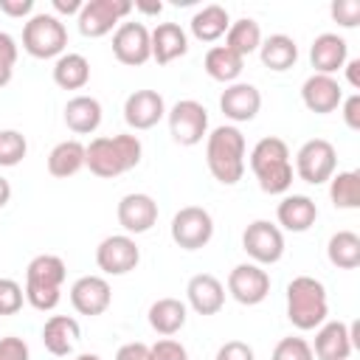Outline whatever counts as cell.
Segmentation results:
<instances>
[{"instance_id":"cell-31","label":"cell","mask_w":360,"mask_h":360,"mask_svg":"<svg viewBox=\"0 0 360 360\" xmlns=\"http://www.w3.org/2000/svg\"><path fill=\"white\" fill-rule=\"evenodd\" d=\"M53 82L62 90H82L90 82V62L82 53H62L53 62Z\"/></svg>"},{"instance_id":"cell-20","label":"cell","mask_w":360,"mask_h":360,"mask_svg":"<svg viewBox=\"0 0 360 360\" xmlns=\"http://www.w3.org/2000/svg\"><path fill=\"white\" fill-rule=\"evenodd\" d=\"M354 343H352V332L349 323L343 321H326L318 326L315 332V346L312 354L318 360H349Z\"/></svg>"},{"instance_id":"cell-51","label":"cell","mask_w":360,"mask_h":360,"mask_svg":"<svg viewBox=\"0 0 360 360\" xmlns=\"http://www.w3.org/2000/svg\"><path fill=\"white\" fill-rule=\"evenodd\" d=\"M76 360H101V357H98V354H93V352H84V354H79Z\"/></svg>"},{"instance_id":"cell-44","label":"cell","mask_w":360,"mask_h":360,"mask_svg":"<svg viewBox=\"0 0 360 360\" xmlns=\"http://www.w3.org/2000/svg\"><path fill=\"white\" fill-rule=\"evenodd\" d=\"M343 107V121L349 129H360V93H352L349 98L340 101Z\"/></svg>"},{"instance_id":"cell-41","label":"cell","mask_w":360,"mask_h":360,"mask_svg":"<svg viewBox=\"0 0 360 360\" xmlns=\"http://www.w3.org/2000/svg\"><path fill=\"white\" fill-rule=\"evenodd\" d=\"M149 360H188V352L180 340L163 338V340L149 346Z\"/></svg>"},{"instance_id":"cell-13","label":"cell","mask_w":360,"mask_h":360,"mask_svg":"<svg viewBox=\"0 0 360 360\" xmlns=\"http://www.w3.org/2000/svg\"><path fill=\"white\" fill-rule=\"evenodd\" d=\"M228 292L239 304L256 307L270 295V276H267V270H262V264H253V262L236 264L228 273Z\"/></svg>"},{"instance_id":"cell-45","label":"cell","mask_w":360,"mask_h":360,"mask_svg":"<svg viewBox=\"0 0 360 360\" xmlns=\"http://www.w3.org/2000/svg\"><path fill=\"white\" fill-rule=\"evenodd\" d=\"M115 360H149V346L141 343V340L124 343V346L115 352Z\"/></svg>"},{"instance_id":"cell-15","label":"cell","mask_w":360,"mask_h":360,"mask_svg":"<svg viewBox=\"0 0 360 360\" xmlns=\"http://www.w3.org/2000/svg\"><path fill=\"white\" fill-rule=\"evenodd\" d=\"M110 301H112V290L104 276H82L70 287V304L79 315H87V318L101 315L107 312Z\"/></svg>"},{"instance_id":"cell-19","label":"cell","mask_w":360,"mask_h":360,"mask_svg":"<svg viewBox=\"0 0 360 360\" xmlns=\"http://www.w3.org/2000/svg\"><path fill=\"white\" fill-rule=\"evenodd\" d=\"M186 298H188V307L197 315H217L225 307V287L217 276L197 273L186 284Z\"/></svg>"},{"instance_id":"cell-24","label":"cell","mask_w":360,"mask_h":360,"mask_svg":"<svg viewBox=\"0 0 360 360\" xmlns=\"http://www.w3.org/2000/svg\"><path fill=\"white\" fill-rule=\"evenodd\" d=\"M82 329H79V321L70 318V315H51L42 326V343L51 354L56 357H65L73 352L76 340H79Z\"/></svg>"},{"instance_id":"cell-5","label":"cell","mask_w":360,"mask_h":360,"mask_svg":"<svg viewBox=\"0 0 360 360\" xmlns=\"http://www.w3.org/2000/svg\"><path fill=\"white\" fill-rule=\"evenodd\" d=\"M22 48L34 59H59L68 48V28L56 14L37 11L22 25Z\"/></svg>"},{"instance_id":"cell-1","label":"cell","mask_w":360,"mask_h":360,"mask_svg":"<svg viewBox=\"0 0 360 360\" xmlns=\"http://www.w3.org/2000/svg\"><path fill=\"white\" fill-rule=\"evenodd\" d=\"M141 155H143V146H141L138 135H129V132L101 135L84 146V166L96 177L110 180V177H118V174L135 169L141 163Z\"/></svg>"},{"instance_id":"cell-18","label":"cell","mask_w":360,"mask_h":360,"mask_svg":"<svg viewBox=\"0 0 360 360\" xmlns=\"http://www.w3.org/2000/svg\"><path fill=\"white\" fill-rule=\"evenodd\" d=\"M166 115V101L158 90H135L124 101V121L132 129H152Z\"/></svg>"},{"instance_id":"cell-36","label":"cell","mask_w":360,"mask_h":360,"mask_svg":"<svg viewBox=\"0 0 360 360\" xmlns=\"http://www.w3.org/2000/svg\"><path fill=\"white\" fill-rule=\"evenodd\" d=\"M28 152V141L17 129H0V166H17Z\"/></svg>"},{"instance_id":"cell-42","label":"cell","mask_w":360,"mask_h":360,"mask_svg":"<svg viewBox=\"0 0 360 360\" xmlns=\"http://www.w3.org/2000/svg\"><path fill=\"white\" fill-rule=\"evenodd\" d=\"M214 360H256V354L245 340H228V343H222L217 349Z\"/></svg>"},{"instance_id":"cell-22","label":"cell","mask_w":360,"mask_h":360,"mask_svg":"<svg viewBox=\"0 0 360 360\" xmlns=\"http://www.w3.org/2000/svg\"><path fill=\"white\" fill-rule=\"evenodd\" d=\"M276 217H278V225L284 231H292V233H304L315 225L318 219V205L312 197L307 194H287L278 208H276Z\"/></svg>"},{"instance_id":"cell-23","label":"cell","mask_w":360,"mask_h":360,"mask_svg":"<svg viewBox=\"0 0 360 360\" xmlns=\"http://www.w3.org/2000/svg\"><path fill=\"white\" fill-rule=\"evenodd\" d=\"M152 39V59L158 65H169L188 51V37L177 22H160L155 31H149Z\"/></svg>"},{"instance_id":"cell-14","label":"cell","mask_w":360,"mask_h":360,"mask_svg":"<svg viewBox=\"0 0 360 360\" xmlns=\"http://www.w3.org/2000/svg\"><path fill=\"white\" fill-rule=\"evenodd\" d=\"M118 225L127 231V236H138V233H146L152 231V225L158 222V202L143 194V191H132V194H124L118 200Z\"/></svg>"},{"instance_id":"cell-30","label":"cell","mask_w":360,"mask_h":360,"mask_svg":"<svg viewBox=\"0 0 360 360\" xmlns=\"http://www.w3.org/2000/svg\"><path fill=\"white\" fill-rule=\"evenodd\" d=\"M202 68H205V73H208L214 82L233 84V82L239 79L242 68H245V59H242L239 53H233L231 48H225V45H214V48H208Z\"/></svg>"},{"instance_id":"cell-38","label":"cell","mask_w":360,"mask_h":360,"mask_svg":"<svg viewBox=\"0 0 360 360\" xmlns=\"http://www.w3.org/2000/svg\"><path fill=\"white\" fill-rule=\"evenodd\" d=\"M25 290L14 278H0V315H17L22 309Z\"/></svg>"},{"instance_id":"cell-7","label":"cell","mask_w":360,"mask_h":360,"mask_svg":"<svg viewBox=\"0 0 360 360\" xmlns=\"http://www.w3.org/2000/svg\"><path fill=\"white\" fill-rule=\"evenodd\" d=\"M166 118H169V135L180 146H197L208 135V110L194 98L177 101L166 112Z\"/></svg>"},{"instance_id":"cell-47","label":"cell","mask_w":360,"mask_h":360,"mask_svg":"<svg viewBox=\"0 0 360 360\" xmlns=\"http://www.w3.org/2000/svg\"><path fill=\"white\" fill-rule=\"evenodd\" d=\"M346 79L354 90H360V59H346Z\"/></svg>"},{"instance_id":"cell-40","label":"cell","mask_w":360,"mask_h":360,"mask_svg":"<svg viewBox=\"0 0 360 360\" xmlns=\"http://www.w3.org/2000/svg\"><path fill=\"white\" fill-rule=\"evenodd\" d=\"M329 14L338 25L343 28H354L360 22V0H335L329 6Z\"/></svg>"},{"instance_id":"cell-26","label":"cell","mask_w":360,"mask_h":360,"mask_svg":"<svg viewBox=\"0 0 360 360\" xmlns=\"http://www.w3.org/2000/svg\"><path fill=\"white\" fill-rule=\"evenodd\" d=\"M186 318H188V307L180 298H158L149 307V326L163 338L177 335L186 326Z\"/></svg>"},{"instance_id":"cell-33","label":"cell","mask_w":360,"mask_h":360,"mask_svg":"<svg viewBox=\"0 0 360 360\" xmlns=\"http://www.w3.org/2000/svg\"><path fill=\"white\" fill-rule=\"evenodd\" d=\"M326 256L340 270H354L360 264V236L354 231H338L326 242Z\"/></svg>"},{"instance_id":"cell-9","label":"cell","mask_w":360,"mask_h":360,"mask_svg":"<svg viewBox=\"0 0 360 360\" xmlns=\"http://www.w3.org/2000/svg\"><path fill=\"white\" fill-rule=\"evenodd\" d=\"M214 236V219L200 205H186L172 217V239L183 250H200Z\"/></svg>"},{"instance_id":"cell-46","label":"cell","mask_w":360,"mask_h":360,"mask_svg":"<svg viewBox=\"0 0 360 360\" xmlns=\"http://www.w3.org/2000/svg\"><path fill=\"white\" fill-rule=\"evenodd\" d=\"M0 11L6 17H28L34 11V0H0Z\"/></svg>"},{"instance_id":"cell-28","label":"cell","mask_w":360,"mask_h":360,"mask_svg":"<svg viewBox=\"0 0 360 360\" xmlns=\"http://www.w3.org/2000/svg\"><path fill=\"white\" fill-rule=\"evenodd\" d=\"M68 276V267L59 256L53 253H39L28 262L25 267V287H51V290H59L62 281Z\"/></svg>"},{"instance_id":"cell-2","label":"cell","mask_w":360,"mask_h":360,"mask_svg":"<svg viewBox=\"0 0 360 360\" xmlns=\"http://www.w3.org/2000/svg\"><path fill=\"white\" fill-rule=\"evenodd\" d=\"M205 163L214 180L236 186L245 174V135L233 124H222L205 135Z\"/></svg>"},{"instance_id":"cell-10","label":"cell","mask_w":360,"mask_h":360,"mask_svg":"<svg viewBox=\"0 0 360 360\" xmlns=\"http://www.w3.org/2000/svg\"><path fill=\"white\" fill-rule=\"evenodd\" d=\"M242 248L253 264H276L284 256V233L270 219H253L242 233Z\"/></svg>"},{"instance_id":"cell-49","label":"cell","mask_w":360,"mask_h":360,"mask_svg":"<svg viewBox=\"0 0 360 360\" xmlns=\"http://www.w3.org/2000/svg\"><path fill=\"white\" fill-rule=\"evenodd\" d=\"M132 8H138V11H143V14H160L163 11V3L158 0V3H143V0H138V3H132Z\"/></svg>"},{"instance_id":"cell-35","label":"cell","mask_w":360,"mask_h":360,"mask_svg":"<svg viewBox=\"0 0 360 360\" xmlns=\"http://www.w3.org/2000/svg\"><path fill=\"white\" fill-rule=\"evenodd\" d=\"M329 200L335 208L354 211L360 208V174L357 172H338L329 177Z\"/></svg>"},{"instance_id":"cell-39","label":"cell","mask_w":360,"mask_h":360,"mask_svg":"<svg viewBox=\"0 0 360 360\" xmlns=\"http://www.w3.org/2000/svg\"><path fill=\"white\" fill-rule=\"evenodd\" d=\"M14 65H17V42L11 34L0 31V87H6L11 82Z\"/></svg>"},{"instance_id":"cell-27","label":"cell","mask_w":360,"mask_h":360,"mask_svg":"<svg viewBox=\"0 0 360 360\" xmlns=\"http://www.w3.org/2000/svg\"><path fill=\"white\" fill-rule=\"evenodd\" d=\"M259 56H262L264 68H270L276 73H284V70H290L298 62V45L287 34H270L267 39H262Z\"/></svg>"},{"instance_id":"cell-50","label":"cell","mask_w":360,"mask_h":360,"mask_svg":"<svg viewBox=\"0 0 360 360\" xmlns=\"http://www.w3.org/2000/svg\"><path fill=\"white\" fill-rule=\"evenodd\" d=\"M8 200H11V183L0 174V208H6V205H8Z\"/></svg>"},{"instance_id":"cell-11","label":"cell","mask_w":360,"mask_h":360,"mask_svg":"<svg viewBox=\"0 0 360 360\" xmlns=\"http://www.w3.org/2000/svg\"><path fill=\"white\" fill-rule=\"evenodd\" d=\"M141 262V248L127 233H112L98 242L96 248V264L104 276H127Z\"/></svg>"},{"instance_id":"cell-6","label":"cell","mask_w":360,"mask_h":360,"mask_svg":"<svg viewBox=\"0 0 360 360\" xmlns=\"http://www.w3.org/2000/svg\"><path fill=\"white\" fill-rule=\"evenodd\" d=\"M335 169H338V152L326 138H309L307 143H301L295 155V172L304 183L309 186L329 183Z\"/></svg>"},{"instance_id":"cell-34","label":"cell","mask_w":360,"mask_h":360,"mask_svg":"<svg viewBox=\"0 0 360 360\" xmlns=\"http://www.w3.org/2000/svg\"><path fill=\"white\" fill-rule=\"evenodd\" d=\"M259 45H262V28H259L256 20L242 17V20L231 22V28L225 34V48H231L233 53H239L245 59L253 51H259Z\"/></svg>"},{"instance_id":"cell-48","label":"cell","mask_w":360,"mask_h":360,"mask_svg":"<svg viewBox=\"0 0 360 360\" xmlns=\"http://www.w3.org/2000/svg\"><path fill=\"white\" fill-rule=\"evenodd\" d=\"M51 6H53L59 14H79L84 3H79V0H53Z\"/></svg>"},{"instance_id":"cell-3","label":"cell","mask_w":360,"mask_h":360,"mask_svg":"<svg viewBox=\"0 0 360 360\" xmlns=\"http://www.w3.org/2000/svg\"><path fill=\"white\" fill-rule=\"evenodd\" d=\"M250 169L259 180V188L264 194H284L292 186V163H290V146L267 135L250 149Z\"/></svg>"},{"instance_id":"cell-29","label":"cell","mask_w":360,"mask_h":360,"mask_svg":"<svg viewBox=\"0 0 360 360\" xmlns=\"http://www.w3.org/2000/svg\"><path fill=\"white\" fill-rule=\"evenodd\" d=\"M188 25H191L194 39H200V42H217L219 37L228 34V28H231V17H228V11H225L222 6L211 3V6H202V8L191 17Z\"/></svg>"},{"instance_id":"cell-12","label":"cell","mask_w":360,"mask_h":360,"mask_svg":"<svg viewBox=\"0 0 360 360\" xmlns=\"http://www.w3.org/2000/svg\"><path fill=\"white\" fill-rule=\"evenodd\" d=\"M112 56L121 65L138 68L152 59V39L143 22H121L112 34Z\"/></svg>"},{"instance_id":"cell-4","label":"cell","mask_w":360,"mask_h":360,"mask_svg":"<svg viewBox=\"0 0 360 360\" xmlns=\"http://www.w3.org/2000/svg\"><path fill=\"white\" fill-rule=\"evenodd\" d=\"M329 315L326 287L312 276H295L287 284V318L295 329H318Z\"/></svg>"},{"instance_id":"cell-25","label":"cell","mask_w":360,"mask_h":360,"mask_svg":"<svg viewBox=\"0 0 360 360\" xmlns=\"http://www.w3.org/2000/svg\"><path fill=\"white\" fill-rule=\"evenodd\" d=\"M65 124L76 135H90L101 124V104L93 96H73L65 104Z\"/></svg>"},{"instance_id":"cell-17","label":"cell","mask_w":360,"mask_h":360,"mask_svg":"<svg viewBox=\"0 0 360 360\" xmlns=\"http://www.w3.org/2000/svg\"><path fill=\"white\" fill-rule=\"evenodd\" d=\"M219 110L225 112V118L242 124V121H253L256 112L262 110V93L256 84L248 82H233L222 90L219 96Z\"/></svg>"},{"instance_id":"cell-16","label":"cell","mask_w":360,"mask_h":360,"mask_svg":"<svg viewBox=\"0 0 360 360\" xmlns=\"http://www.w3.org/2000/svg\"><path fill=\"white\" fill-rule=\"evenodd\" d=\"M301 101L309 112L326 115L335 112L343 101V87L338 84L335 76H323V73H312L304 84H301Z\"/></svg>"},{"instance_id":"cell-8","label":"cell","mask_w":360,"mask_h":360,"mask_svg":"<svg viewBox=\"0 0 360 360\" xmlns=\"http://www.w3.org/2000/svg\"><path fill=\"white\" fill-rule=\"evenodd\" d=\"M132 11L129 0H87L82 6V11L76 14L79 20V31L82 37L98 39L104 34H110L115 25H121V20Z\"/></svg>"},{"instance_id":"cell-21","label":"cell","mask_w":360,"mask_h":360,"mask_svg":"<svg viewBox=\"0 0 360 360\" xmlns=\"http://www.w3.org/2000/svg\"><path fill=\"white\" fill-rule=\"evenodd\" d=\"M349 59V45L343 37L326 31V34H318L309 45V62L315 68V73H323V76H332L338 73Z\"/></svg>"},{"instance_id":"cell-32","label":"cell","mask_w":360,"mask_h":360,"mask_svg":"<svg viewBox=\"0 0 360 360\" xmlns=\"http://www.w3.org/2000/svg\"><path fill=\"white\" fill-rule=\"evenodd\" d=\"M79 169H84V143L79 141H62L48 155V172L53 177H73Z\"/></svg>"},{"instance_id":"cell-37","label":"cell","mask_w":360,"mask_h":360,"mask_svg":"<svg viewBox=\"0 0 360 360\" xmlns=\"http://www.w3.org/2000/svg\"><path fill=\"white\" fill-rule=\"evenodd\" d=\"M270 360H315V354H312V346L304 338L290 335V338H281L276 343Z\"/></svg>"},{"instance_id":"cell-43","label":"cell","mask_w":360,"mask_h":360,"mask_svg":"<svg viewBox=\"0 0 360 360\" xmlns=\"http://www.w3.org/2000/svg\"><path fill=\"white\" fill-rule=\"evenodd\" d=\"M31 352H28V343L22 338H0V360H28Z\"/></svg>"}]
</instances>
